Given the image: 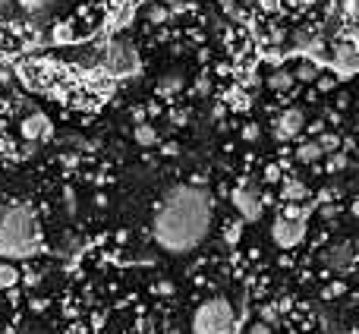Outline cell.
<instances>
[{
    "label": "cell",
    "instance_id": "1",
    "mask_svg": "<svg viewBox=\"0 0 359 334\" xmlns=\"http://www.w3.org/2000/svg\"><path fill=\"white\" fill-rule=\"evenodd\" d=\"M211 205L208 189L202 186H174L161 199L155 218H151V236L158 249L170 255H186L208 236L211 230Z\"/></svg>",
    "mask_w": 359,
    "mask_h": 334
},
{
    "label": "cell",
    "instance_id": "2",
    "mask_svg": "<svg viewBox=\"0 0 359 334\" xmlns=\"http://www.w3.org/2000/svg\"><path fill=\"white\" fill-rule=\"evenodd\" d=\"M41 249L38 218L32 205H6L0 208V259H29Z\"/></svg>",
    "mask_w": 359,
    "mask_h": 334
},
{
    "label": "cell",
    "instance_id": "3",
    "mask_svg": "<svg viewBox=\"0 0 359 334\" xmlns=\"http://www.w3.org/2000/svg\"><path fill=\"white\" fill-rule=\"evenodd\" d=\"M236 325L233 306L227 297H211L192 316V331L196 334H230Z\"/></svg>",
    "mask_w": 359,
    "mask_h": 334
},
{
    "label": "cell",
    "instance_id": "4",
    "mask_svg": "<svg viewBox=\"0 0 359 334\" xmlns=\"http://www.w3.org/2000/svg\"><path fill=\"white\" fill-rule=\"evenodd\" d=\"M98 69L111 79H126V76H139L142 63H139V54L133 44L126 41H111L104 51H101V60H98Z\"/></svg>",
    "mask_w": 359,
    "mask_h": 334
},
{
    "label": "cell",
    "instance_id": "5",
    "mask_svg": "<svg viewBox=\"0 0 359 334\" xmlns=\"http://www.w3.org/2000/svg\"><path fill=\"white\" fill-rule=\"evenodd\" d=\"M271 236H274V243H278L280 249H293V246H299V243L306 240V221H299V218H287V215L274 218V224H271Z\"/></svg>",
    "mask_w": 359,
    "mask_h": 334
},
{
    "label": "cell",
    "instance_id": "6",
    "mask_svg": "<svg viewBox=\"0 0 359 334\" xmlns=\"http://www.w3.org/2000/svg\"><path fill=\"white\" fill-rule=\"evenodd\" d=\"M233 208L240 215L243 224H252L262 218V199H259V189L252 183H243L240 189L233 192Z\"/></svg>",
    "mask_w": 359,
    "mask_h": 334
},
{
    "label": "cell",
    "instance_id": "7",
    "mask_svg": "<svg viewBox=\"0 0 359 334\" xmlns=\"http://www.w3.org/2000/svg\"><path fill=\"white\" fill-rule=\"evenodd\" d=\"M359 67V57H356V41L353 35H347L341 44H334V57H331V69H334L337 79H350Z\"/></svg>",
    "mask_w": 359,
    "mask_h": 334
},
{
    "label": "cell",
    "instance_id": "8",
    "mask_svg": "<svg viewBox=\"0 0 359 334\" xmlns=\"http://www.w3.org/2000/svg\"><path fill=\"white\" fill-rule=\"evenodd\" d=\"M325 262H328V268H331V272H337V274L353 272V265H356V249H353V243H350V240L334 243V246L325 253Z\"/></svg>",
    "mask_w": 359,
    "mask_h": 334
},
{
    "label": "cell",
    "instance_id": "9",
    "mask_svg": "<svg viewBox=\"0 0 359 334\" xmlns=\"http://www.w3.org/2000/svg\"><path fill=\"white\" fill-rule=\"evenodd\" d=\"M306 126V117L299 107H287L284 114H278V120H274V133H278V139H297L299 133H303Z\"/></svg>",
    "mask_w": 359,
    "mask_h": 334
},
{
    "label": "cell",
    "instance_id": "10",
    "mask_svg": "<svg viewBox=\"0 0 359 334\" xmlns=\"http://www.w3.org/2000/svg\"><path fill=\"white\" fill-rule=\"evenodd\" d=\"M54 136V130H50L48 117L44 114H29V117L22 120V139L25 142H38V139H50Z\"/></svg>",
    "mask_w": 359,
    "mask_h": 334
},
{
    "label": "cell",
    "instance_id": "11",
    "mask_svg": "<svg viewBox=\"0 0 359 334\" xmlns=\"http://www.w3.org/2000/svg\"><path fill=\"white\" fill-rule=\"evenodd\" d=\"M280 196L287 199V202H303L306 196H309V189H306V183H299V180H284V192Z\"/></svg>",
    "mask_w": 359,
    "mask_h": 334
},
{
    "label": "cell",
    "instance_id": "12",
    "mask_svg": "<svg viewBox=\"0 0 359 334\" xmlns=\"http://www.w3.org/2000/svg\"><path fill=\"white\" fill-rule=\"evenodd\" d=\"M318 158H322V149H318L316 139H312V142H299V149H297V161L312 164V161H318Z\"/></svg>",
    "mask_w": 359,
    "mask_h": 334
},
{
    "label": "cell",
    "instance_id": "13",
    "mask_svg": "<svg viewBox=\"0 0 359 334\" xmlns=\"http://www.w3.org/2000/svg\"><path fill=\"white\" fill-rule=\"evenodd\" d=\"M133 139H136L139 145H158V130L149 123H139L136 130H133Z\"/></svg>",
    "mask_w": 359,
    "mask_h": 334
},
{
    "label": "cell",
    "instance_id": "14",
    "mask_svg": "<svg viewBox=\"0 0 359 334\" xmlns=\"http://www.w3.org/2000/svg\"><path fill=\"white\" fill-rule=\"evenodd\" d=\"M155 88H158L161 95H174V92H180V88H183V76H180V73H168L164 79H158Z\"/></svg>",
    "mask_w": 359,
    "mask_h": 334
},
{
    "label": "cell",
    "instance_id": "15",
    "mask_svg": "<svg viewBox=\"0 0 359 334\" xmlns=\"http://www.w3.org/2000/svg\"><path fill=\"white\" fill-rule=\"evenodd\" d=\"M268 86H271L274 92H290V86H293V76L287 73V69H278V73H271V76H268Z\"/></svg>",
    "mask_w": 359,
    "mask_h": 334
},
{
    "label": "cell",
    "instance_id": "16",
    "mask_svg": "<svg viewBox=\"0 0 359 334\" xmlns=\"http://www.w3.org/2000/svg\"><path fill=\"white\" fill-rule=\"evenodd\" d=\"M57 4H63V0H19V6H22L25 13H44V10H54Z\"/></svg>",
    "mask_w": 359,
    "mask_h": 334
},
{
    "label": "cell",
    "instance_id": "17",
    "mask_svg": "<svg viewBox=\"0 0 359 334\" xmlns=\"http://www.w3.org/2000/svg\"><path fill=\"white\" fill-rule=\"evenodd\" d=\"M16 281H19V268H13L10 262H0V290L13 287Z\"/></svg>",
    "mask_w": 359,
    "mask_h": 334
},
{
    "label": "cell",
    "instance_id": "18",
    "mask_svg": "<svg viewBox=\"0 0 359 334\" xmlns=\"http://www.w3.org/2000/svg\"><path fill=\"white\" fill-rule=\"evenodd\" d=\"M318 149H322V155H331V152H341V136H331V133H325V136L316 139Z\"/></svg>",
    "mask_w": 359,
    "mask_h": 334
},
{
    "label": "cell",
    "instance_id": "19",
    "mask_svg": "<svg viewBox=\"0 0 359 334\" xmlns=\"http://www.w3.org/2000/svg\"><path fill=\"white\" fill-rule=\"evenodd\" d=\"M347 155L344 152H331V158H328V171L331 173H341V171H347Z\"/></svg>",
    "mask_w": 359,
    "mask_h": 334
},
{
    "label": "cell",
    "instance_id": "20",
    "mask_svg": "<svg viewBox=\"0 0 359 334\" xmlns=\"http://www.w3.org/2000/svg\"><path fill=\"white\" fill-rule=\"evenodd\" d=\"M54 41H57V44H69V41H73V29H69L67 22L54 25Z\"/></svg>",
    "mask_w": 359,
    "mask_h": 334
},
{
    "label": "cell",
    "instance_id": "21",
    "mask_svg": "<svg viewBox=\"0 0 359 334\" xmlns=\"http://www.w3.org/2000/svg\"><path fill=\"white\" fill-rule=\"evenodd\" d=\"M297 79H303V82L318 79V67H312V63H303V67L297 69Z\"/></svg>",
    "mask_w": 359,
    "mask_h": 334
},
{
    "label": "cell",
    "instance_id": "22",
    "mask_svg": "<svg viewBox=\"0 0 359 334\" xmlns=\"http://www.w3.org/2000/svg\"><path fill=\"white\" fill-rule=\"evenodd\" d=\"M243 139H249V142H252V139H259V123H246V126H243Z\"/></svg>",
    "mask_w": 359,
    "mask_h": 334
},
{
    "label": "cell",
    "instance_id": "23",
    "mask_svg": "<svg viewBox=\"0 0 359 334\" xmlns=\"http://www.w3.org/2000/svg\"><path fill=\"white\" fill-rule=\"evenodd\" d=\"M249 334H271V325H268V322H255L252 328H249Z\"/></svg>",
    "mask_w": 359,
    "mask_h": 334
},
{
    "label": "cell",
    "instance_id": "24",
    "mask_svg": "<svg viewBox=\"0 0 359 334\" xmlns=\"http://www.w3.org/2000/svg\"><path fill=\"white\" fill-rule=\"evenodd\" d=\"M240 230H243V221H240V224H233V227L227 230V240H230V243H236V240H240Z\"/></svg>",
    "mask_w": 359,
    "mask_h": 334
},
{
    "label": "cell",
    "instance_id": "25",
    "mask_svg": "<svg viewBox=\"0 0 359 334\" xmlns=\"http://www.w3.org/2000/svg\"><path fill=\"white\" fill-rule=\"evenodd\" d=\"M6 111V105H4V101H0V114H4Z\"/></svg>",
    "mask_w": 359,
    "mask_h": 334
}]
</instances>
